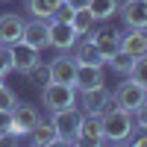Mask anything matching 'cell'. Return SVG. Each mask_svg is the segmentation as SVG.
Wrapping results in <instances>:
<instances>
[{"label":"cell","mask_w":147,"mask_h":147,"mask_svg":"<svg viewBox=\"0 0 147 147\" xmlns=\"http://www.w3.org/2000/svg\"><path fill=\"white\" fill-rule=\"evenodd\" d=\"M24 21L21 15H0V47H9V44H15L21 41V35H24Z\"/></svg>","instance_id":"9a60e30c"},{"label":"cell","mask_w":147,"mask_h":147,"mask_svg":"<svg viewBox=\"0 0 147 147\" xmlns=\"http://www.w3.org/2000/svg\"><path fill=\"white\" fill-rule=\"evenodd\" d=\"M65 6H71V9H88V3L91 0H62Z\"/></svg>","instance_id":"f546056e"},{"label":"cell","mask_w":147,"mask_h":147,"mask_svg":"<svg viewBox=\"0 0 147 147\" xmlns=\"http://www.w3.org/2000/svg\"><path fill=\"white\" fill-rule=\"evenodd\" d=\"M77 144H85V147L106 144L100 115H82V124H80V129H77Z\"/></svg>","instance_id":"7c38bea8"},{"label":"cell","mask_w":147,"mask_h":147,"mask_svg":"<svg viewBox=\"0 0 147 147\" xmlns=\"http://www.w3.org/2000/svg\"><path fill=\"white\" fill-rule=\"evenodd\" d=\"M21 41L32 44L35 50H47V47H50V24L41 21V18L27 21V24H24V35H21Z\"/></svg>","instance_id":"8fae6325"},{"label":"cell","mask_w":147,"mask_h":147,"mask_svg":"<svg viewBox=\"0 0 147 147\" xmlns=\"http://www.w3.org/2000/svg\"><path fill=\"white\" fill-rule=\"evenodd\" d=\"M6 53H9L12 71H18V74H27V71H32L35 65L41 62V50H35V47L27 44V41H15V44H9Z\"/></svg>","instance_id":"277c9868"},{"label":"cell","mask_w":147,"mask_h":147,"mask_svg":"<svg viewBox=\"0 0 147 147\" xmlns=\"http://www.w3.org/2000/svg\"><path fill=\"white\" fill-rule=\"evenodd\" d=\"M12 71V62H9V53L3 50V47H0V80L6 77V74Z\"/></svg>","instance_id":"f1b7e54d"},{"label":"cell","mask_w":147,"mask_h":147,"mask_svg":"<svg viewBox=\"0 0 147 147\" xmlns=\"http://www.w3.org/2000/svg\"><path fill=\"white\" fill-rule=\"evenodd\" d=\"M74 59H77L80 65H100V68L106 65V56L97 50V44L88 38V35H85V38L80 35L77 38V44H74Z\"/></svg>","instance_id":"5bb4252c"},{"label":"cell","mask_w":147,"mask_h":147,"mask_svg":"<svg viewBox=\"0 0 147 147\" xmlns=\"http://www.w3.org/2000/svg\"><path fill=\"white\" fill-rule=\"evenodd\" d=\"M77 94H80V100H82V112H85V115H100V112H106L109 106H115L112 91L106 88V82H103V85H97V88L77 91Z\"/></svg>","instance_id":"ba28073f"},{"label":"cell","mask_w":147,"mask_h":147,"mask_svg":"<svg viewBox=\"0 0 147 147\" xmlns=\"http://www.w3.org/2000/svg\"><path fill=\"white\" fill-rule=\"evenodd\" d=\"M118 15L127 30H147V0H124L118 3Z\"/></svg>","instance_id":"9c48e42d"},{"label":"cell","mask_w":147,"mask_h":147,"mask_svg":"<svg viewBox=\"0 0 147 147\" xmlns=\"http://www.w3.org/2000/svg\"><path fill=\"white\" fill-rule=\"evenodd\" d=\"M82 115L85 112L80 106H68V109H56V112H50V124L56 127L62 144H77V129L82 124Z\"/></svg>","instance_id":"7a4b0ae2"},{"label":"cell","mask_w":147,"mask_h":147,"mask_svg":"<svg viewBox=\"0 0 147 147\" xmlns=\"http://www.w3.org/2000/svg\"><path fill=\"white\" fill-rule=\"evenodd\" d=\"M0 132H12V109H0Z\"/></svg>","instance_id":"83f0119b"},{"label":"cell","mask_w":147,"mask_h":147,"mask_svg":"<svg viewBox=\"0 0 147 147\" xmlns=\"http://www.w3.org/2000/svg\"><path fill=\"white\" fill-rule=\"evenodd\" d=\"M100 124H103L106 144H129V138L138 132V124L132 118V112L121 109V106H109L106 112H100Z\"/></svg>","instance_id":"6da1fadb"},{"label":"cell","mask_w":147,"mask_h":147,"mask_svg":"<svg viewBox=\"0 0 147 147\" xmlns=\"http://www.w3.org/2000/svg\"><path fill=\"white\" fill-rule=\"evenodd\" d=\"M112 100H115V106L136 112V109L147 100V91H144V85H141V82H136V80H129V77H127V80L112 91Z\"/></svg>","instance_id":"5b68a950"},{"label":"cell","mask_w":147,"mask_h":147,"mask_svg":"<svg viewBox=\"0 0 147 147\" xmlns=\"http://www.w3.org/2000/svg\"><path fill=\"white\" fill-rule=\"evenodd\" d=\"M32 136V144H38V147H53V144H62V138H59V132H56V127L50 124V121H38L35 124V129L30 132Z\"/></svg>","instance_id":"ac0fdd59"},{"label":"cell","mask_w":147,"mask_h":147,"mask_svg":"<svg viewBox=\"0 0 147 147\" xmlns=\"http://www.w3.org/2000/svg\"><path fill=\"white\" fill-rule=\"evenodd\" d=\"M50 80L53 82H65V85H77V71H80V62L74 59L71 50L65 53H56V59H50Z\"/></svg>","instance_id":"8992f818"},{"label":"cell","mask_w":147,"mask_h":147,"mask_svg":"<svg viewBox=\"0 0 147 147\" xmlns=\"http://www.w3.org/2000/svg\"><path fill=\"white\" fill-rule=\"evenodd\" d=\"M24 6H27L30 18H41V21H50L53 12L62 6V0H24Z\"/></svg>","instance_id":"d6986e66"},{"label":"cell","mask_w":147,"mask_h":147,"mask_svg":"<svg viewBox=\"0 0 147 147\" xmlns=\"http://www.w3.org/2000/svg\"><path fill=\"white\" fill-rule=\"evenodd\" d=\"M88 12L94 15L97 24L112 21V18L118 15V0H91V3H88Z\"/></svg>","instance_id":"ffe728a7"},{"label":"cell","mask_w":147,"mask_h":147,"mask_svg":"<svg viewBox=\"0 0 147 147\" xmlns=\"http://www.w3.org/2000/svg\"><path fill=\"white\" fill-rule=\"evenodd\" d=\"M106 65L112 68L115 74L127 77V74H129V65H132V56H129V53H124V50H118V53H112V56H109V62H106Z\"/></svg>","instance_id":"603a6c76"},{"label":"cell","mask_w":147,"mask_h":147,"mask_svg":"<svg viewBox=\"0 0 147 147\" xmlns=\"http://www.w3.org/2000/svg\"><path fill=\"white\" fill-rule=\"evenodd\" d=\"M50 24V47L56 53H65V50H74V44H77V30L71 27V24H62V21H47Z\"/></svg>","instance_id":"4fadbf2b"},{"label":"cell","mask_w":147,"mask_h":147,"mask_svg":"<svg viewBox=\"0 0 147 147\" xmlns=\"http://www.w3.org/2000/svg\"><path fill=\"white\" fill-rule=\"evenodd\" d=\"M129 144H141V147H144V144H147V136H132Z\"/></svg>","instance_id":"4dcf8cb0"},{"label":"cell","mask_w":147,"mask_h":147,"mask_svg":"<svg viewBox=\"0 0 147 147\" xmlns=\"http://www.w3.org/2000/svg\"><path fill=\"white\" fill-rule=\"evenodd\" d=\"M88 38L97 44V50L106 56V62H109V56H112V53L121 50V30L109 27V21H103V27H100V30H91V32H88Z\"/></svg>","instance_id":"30bf717a"},{"label":"cell","mask_w":147,"mask_h":147,"mask_svg":"<svg viewBox=\"0 0 147 147\" xmlns=\"http://www.w3.org/2000/svg\"><path fill=\"white\" fill-rule=\"evenodd\" d=\"M71 18H74V9L62 3V6H59V9L53 12V18H50V21H62V24H71Z\"/></svg>","instance_id":"484cf974"},{"label":"cell","mask_w":147,"mask_h":147,"mask_svg":"<svg viewBox=\"0 0 147 147\" xmlns=\"http://www.w3.org/2000/svg\"><path fill=\"white\" fill-rule=\"evenodd\" d=\"M24 77H27L32 85H38V88H44V85H50V82H53V80H50V65H47V62H38L32 71L24 74Z\"/></svg>","instance_id":"7402d4cb"},{"label":"cell","mask_w":147,"mask_h":147,"mask_svg":"<svg viewBox=\"0 0 147 147\" xmlns=\"http://www.w3.org/2000/svg\"><path fill=\"white\" fill-rule=\"evenodd\" d=\"M144 91H147V88H144Z\"/></svg>","instance_id":"1f68e13d"},{"label":"cell","mask_w":147,"mask_h":147,"mask_svg":"<svg viewBox=\"0 0 147 147\" xmlns=\"http://www.w3.org/2000/svg\"><path fill=\"white\" fill-rule=\"evenodd\" d=\"M41 106H47V112L77 106V88H74V85H65V82L44 85V88H41Z\"/></svg>","instance_id":"3957f363"},{"label":"cell","mask_w":147,"mask_h":147,"mask_svg":"<svg viewBox=\"0 0 147 147\" xmlns=\"http://www.w3.org/2000/svg\"><path fill=\"white\" fill-rule=\"evenodd\" d=\"M18 103V97H15V91L12 88H6L3 82H0V109H12Z\"/></svg>","instance_id":"d4e9b609"},{"label":"cell","mask_w":147,"mask_h":147,"mask_svg":"<svg viewBox=\"0 0 147 147\" xmlns=\"http://www.w3.org/2000/svg\"><path fill=\"white\" fill-rule=\"evenodd\" d=\"M103 82H106V77H103V68L100 65H80L77 85H74V88L85 91V88H97V85H103Z\"/></svg>","instance_id":"e0dca14e"},{"label":"cell","mask_w":147,"mask_h":147,"mask_svg":"<svg viewBox=\"0 0 147 147\" xmlns=\"http://www.w3.org/2000/svg\"><path fill=\"white\" fill-rule=\"evenodd\" d=\"M38 121H41V112L32 103H15V106H12V132H15L18 138L30 136Z\"/></svg>","instance_id":"52a82bcc"},{"label":"cell","mask_w":147,"mask_h":147,"mask_svg":"<svg viewBox=\"0 0 147 147\" xmlns=\"http://www.w3.org/2000/svg\"><path fill=\"white\" fill-rule=\"evenodd\" d=\"M127 77H129V80H136V82H141L144 88H147V53L132 59V65H129V74H127Z\"/></svg>","instance_id":"cb8c5ba5"},{"label":"cell","mask_w":147,"mask_h":147,"mask_svg":"<svg viewBox=\"0 0 147 147\" xmlns=\"http://www.w3.org/2000/svg\"><path fill=\"white\" fill-rule=\"evenodd\" d=\"M71 27L77 30V35H88L94 27H97V21L88 9H74V18H71Z\"/></svg>","instance_id":"44dd1931"},{"label":"cell","mask_w":147,"mask_h":147,"mask_svg":"<svg viewBox=\"0 0 147 147\" xmlns=\"http://www.w3.org/2000/svg\"><path fill=\"white\" fill-rule=\"evenodd\" d=\"M121 50L129 53L132 59L147 53V30H127L121 32Z\"/></svg>","instance_id":"2e32d148"},{"label":"cell","mask_w":147,"mask_h":147,"mask_svg":"<svg viewBox=\"0 0 147 147\" xmlns=\"http://www.w3.org/2000/svg\"><path fill=\"white\" fill-rule=\"evenodd\" d=\"M132 118H136V124H138V129H147V100L132 112Z\"/></svg>","instance_id":"4316f807"}]
</instances>
